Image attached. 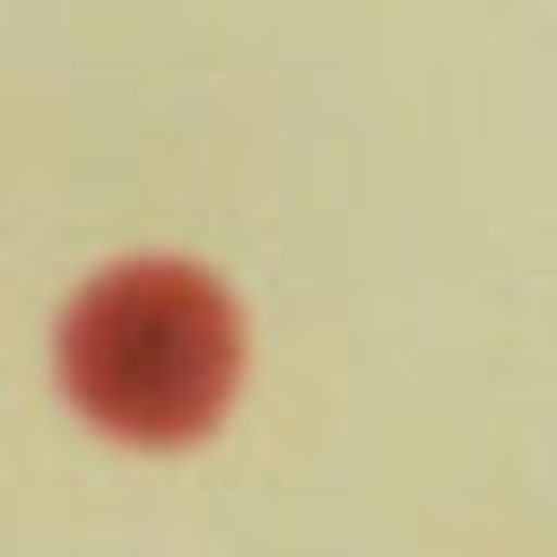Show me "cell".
Instances as JSON below:
<instances>
[{"label": "cell", "instance_id": "6da1fadb", "mask_svg": "<svg viewBox=\"0 0 557 557\" xmlns=\"http://www.w3.org/2000/svg\"><path fill=\"white\" fill-rule=\"evenodd\" d=\"M61 383L122 444H183L235 392V313L200 270H104L61 322Z\"/></svg>", "mask_w": 557, "mask_h": 557}]
</instances>
